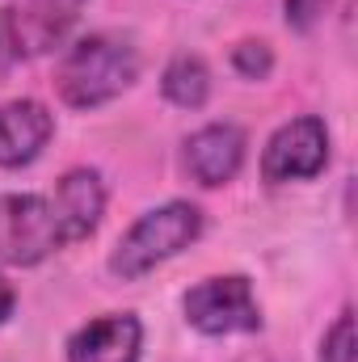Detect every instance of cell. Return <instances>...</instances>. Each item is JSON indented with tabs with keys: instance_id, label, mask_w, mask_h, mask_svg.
<instances>
[{
	"instance_id": "cell-1",
	"label": "cell",
	"mask_w": 358,
	"mask_h": 362,
	"mask_svg": "<svg viewBox=\"0 0 358 362\" xmlns=\"http://www.w3.org/2000/svg\"><path fill=\"white\" fill-rule=\"evenodd\" d=\"M139 76V55L127 38L118 34H89L68 47L55 72V89L72 110H93L114 101L131 81Z\"/></svg>"
},
{
	"instance_id": "cell-2",
	"label": "cell",
	"mask_w": 358,
	"mask_h": 362,
	"mask_svg": "<svg viewBox=\"0 0 358 362\" xmlns=\"http://www.w3.org/2000/svg\"><path fill=\"white\" fill-rule=\"evenodd\" d=\"M198 236H202V211L194 202H165L127 228V236L110 257V270L118 278H139L161 262L178 257L181 249H190Z\"/></svg>"
},
{
	"instance_id": "cell-3",
	"label": "cell",
	"mask_w": 358,
	"mask_h": 362,
	"mask_svg": "<svg viewBox=\"0 0 358 362\" xmlns=\"http://www.w3.org/2000/svg\"><path fill=\"white\" fill-rule=\"evenodd\" d=\"M64 245V228L47 194H0V262L38 266Z\"/></svg>"
},
{
	"instance_id": "cell-4",
	"label": "cell",
	"mask_w": 358,
	"mask_h": 362,
	"mask_svg": "<svg viewBox=\"0 0 358 362\" xmlns=\"http://www.w3.org/2000/svg\"><path fill=\"white\" fill-rule=\"evenodd\" d=\"M181 308H185V320L207 337H232V333L262 329V308L253 299L249 278H241V274L198 282L194 291H185Z\"/></svg>"
},
{
	"instance_id": "cell-5",
	"label": "cell",
	"mask_w": 358,
	"mask_h": 362,
	"mask_svg": "<svg viewBox=\"0 0 358 362\" xmlns=\"http://www.w3.org/2000/svg\"><path fill=\"white\" fill-rule=\"evenodd\" d=\"M325 165H329V131L316 114H304V118H291L287 127H278L262 152V177L270 185L308 181Z\"/></svg>"
},
{
	"instance_id": "cell-6",
	"label": "cell",
	"mask_w": 358,
	"mask_h": 362,
	"mask_svg": "<svg viewBox=\"0 0 358 362\" xmlns=\"http://www.w3.org/2000/svg\"><path fill=\"white\" fill-rule=\"evenodd\" d=\"M85 0H8L4 25L13 55H47L76 25Z\"/></svg>"
},
{
	"instance_id": "cell-7",
	"label": "cell",
	"mask_w": 358,
	"mask_h": 362,
	"mask_svg": "<svg viewBox=\"0 0 358 362\" xmlns=\"http://www.w3.org/2000/svg\"><path fill=\"white\" fill-rule=\"evenodd\" d=\"M245 131L236 122H211L185 139V169L198 185H224L245 165Z\"/></svg>"
},
{
	"instance_id": "cell-8",
	"label": "cell",
	"mask_w": 358,
	"mask_h": 362,
	"mask_svg": "<svg viewBox=\"0 0 358 362\" xmlns=\"http://www.w3.org/2000/svg\"><path fill=\"white\" fill-rule=\"evenodd\" d=\"M139 350H144V325L131 312H110L72 333L68 362H139Z\"/></svg>"
},
{
	"instance_id": "cell-9",
	"label": "cell",
	"mask_w": 358,
	"mask_h": 362,
	"mask_svg": "<svg viewBox=\"0 0 358 362\" xmlns=\"http://www.w3.org/2000/svg\"><path fill=\"white\" fill-rule=\"evenodd\" d=\"M55 135V118L42 101H8L0 105V169H21L42 156Z\"/></svg>"
},
{
	"instance_id": "cell-10",
	"label": "cell",
	"mask_w": 358,
	"mask_h": 362,
	"mask_svg": "<svg viewBox=\"0 0 358 362\" xmlns=\"http://www.w3.org/2000/svg\"><path fill=\"white\" fill-rule=\"evenodd\" d=\"M47 198H51L55 219H59V228H64V245L85 240L93 228L101 223L105 185H101V173H93V169H72V173H64Z\"/></svg>"
},
{
	"instance_id": "cell-11",
	"label": "cell",
	"mask_w": 358,
	"mask_h": 362,
	"mask_svg": "<svg viewBox=\"0 0 358 362\" xmlns=\"http://www.w3.org/2000/svg\"><path fill=\"white\" fill-rule=\"evenodd\" d=\"M161 89H165V97H169L173 105L198 110V105L211 97V72H207V64H202L198 55H178V59L165 68Z\"/></svg>"
},
{
	"instance_id": "cell-12",
	"label": "cell",
	"mask_w": 358,
	"mask_h": 362,
	"mask_svg": "<svg viewBox=\"0 0 358 362\" xmlns=\"http://www.w3.org/2000/svg\"><path fill=\"white\" fill-rule=\"evenodd\" d=\"M321 362H354V316L350 308L333 320V329L321 341Z\"/></svg>"
},
{
	"instance_id": "cell-13",
	"label": "cell",
	"mask_w": 358,
	"mask_h": 362,
	"mask_svg": "<svg viewBox=\"0 0 358 362\" xmlns=\"http://www.w3.org/2000/svg\"><path fill=\"white\" fill-rule=\"evenodd\" d=\"M232 68L245 76V81H266L270 68H274V55H270L266 42H241L232 51Z\"/></svg>"
},
{
	"instance_id": "cell-14",
	"label": "cell",
	"mask_w": 358,
	"mask_h": 362,
	"mask_svg": "<svg viewBox=\"0 0 358 362\" xmlns=\"http://www.w3.org/2000/svg\"><path fill=\"white\" fill-rule=\"evenodd\" d=\"M325 8H329V0H287V25L312 30L325 17Z\"/></svg>"
},
{
	"instance_id": "cell-15",
	"label": "cell",
	"mask_w": 358,
	"mask_h": 362,
	"mask_svg": "<svg viewBox=\"0 0 358 362\" xmlns=\"http://www.w3.org/2000/svg\"><path fill=\"white\" fill-rule=\"evenodd\" d=\"M13 308H17V295H13V286H8V278H0V325L13 316Z\"/></svg>"
},
{
	"instance_id": "cell-16",
	"label": "cell",
	"mask_w": 358,
	"mask_h": 362,
	"mask_svg": "<svg viewBox=\"0 0 358 362\" xmlns=\"http://www.w3.org/2000/svg\"><path fill=\"white\" fill-rule=\"evenodd\" d=\"M8 59H13V42H8V25H4V8H0V72Z\"/></svg>"
}]
</instances>
